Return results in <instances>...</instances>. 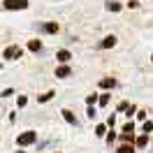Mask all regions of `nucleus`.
<instances>
[{
    "instance_id": "1",
    "label": "nucleus",
    "mask_w": 153,
    "mask_h": 153,
    "mask_svg": "<svg viewBox=\"0 0 153 153\" xmlns=\"http://www.w3.org/2000/svg\"><path fill=\"white\" fill-rule=\"evenodd\" d=\"M5 7L7 10H26L28 0H5Z\"/></svg>"
},
{
    "instance_id": "2",
    "label": "nucleus",
    "mask_w": 153,
    "mask_h": 153,
    "mask_svg": "<svg viewBox=\"0 0 153 153\" xmlns=\"http://www.w3.org/2000/svg\"><path fill=\"white\" fill-rule=\"evenodd\" d=\"M33 142H35V132H23V134H19V139H16L19 146H28V144H33Z\"/></svg>"
},
{
    "instance_id": "3",
    "label": "nucleus",
    "mask_w": 153,
    "mask_h": 153,
    "mask_svg": "<svg viewBox=\"0 0 153 153\" xmlns=\"http://www.w3.org/2000/svg\"><path fill=\"white\" fill-rule=\"evenodd\" d=\"M2 56H5V58H19V56H21V49H19V47H7Z\"/></svg>"
},
{
    "instance_id": "4",
    "label": "nucleus",
    "mask_w": 153,
    "mask_h": 153,
    "mask_svg": "<svg viewBox=\"0 0 153 153\" xmlns=\"http://www.w3.org/2000/svg\"><path fill=\"white\" fill-rule=\"evenodd\" d=\"M70 72H72V70H70L67 65H63V67H58V70H56V76H60V79H65V76H70Z\"/></svg>"
},
{
    "instance_id": "5",
    "label": "nucleus",
    "mask_w": 153,
    "mask_h": 153,
    "mask_svg": "<svg viewBox=\"0 0 153 153\" xmlns=\"http://www.w3.org/2000/svg\"><path fill=\"white\" fill-rule=\"evenodd\" d=\"M70 51H65V49H60V51H58V60H60V63H67V60H70Z\"/></svg>"
},
{
    "instance_id": "6",
    "label": "nucleus",
    "mask_w": 153,
    "mask_h": 153,
    "mask_svg": "<svg viewBox=\"0 0 153 153\" xmlns=\"http://www.w3.org/2000/svg\"><path fill=\"white\" fill-rule=\"evenodd\" d=\"M63 116H65V121H67V123H72V125L76 123V118H74V114H72V111H70V109H63Z\"/></svg>"
},
{
    "instance_id": "7",
    "label": "nucleus",
    "mask_w": 153,
    "mask_h": 153,
    "mask_svg": "<svg viewBox=\"0 0 153 153\" xmlns=\"http://www.w3.org/2000/svg\"><path fill=\"white\" fill-rule=\"evenodd\" d=\"M114 44H116V37H114V35H109V37H105V42H102V47H105V49L114 47Z\"/></svg>"
},
{
    "instance_id": "8",
    "label": "nucleus",
    "mask_w": 153,
    "mask_h": 153,
    "mask_svg": "<svg viewBox=\"0 0 153 153\" xmlns=\"http://www.w3.org/2000/svg\"><path fill=\"white\" fill-rule=\"evenodd\" d=\"M42 30H44V33H56L58 26H56V23H44V26H42Z\"/></svg>"
},
{
    "instance_id": "9",
    "label": "nucleus",
    "mask_w": 153,
    "mask_h": 153,
    "mask_svg": "<svg viewBox=\"0 0 153 153\" xmlns=\"http://www.w3.org/2000/svg\"><path fill=\"white\" fill-rule=\"evenodd\" d=\"M107 10L109 12H121V2H107Z\"/></svg>"
},
{
    "instance_id": "10",
    "label": "nucleus",
    "mask_w": 153,
    "mask_h": 153,
    "mask_svg": "<svg viewBox=\"0 0 153 153\" xmlns=\"http://www.w3.org/2000/svg\"><path fill=\"white\" fill-rule=\"evenodd\" d=\"M100 86H102V88H111V86H116V81H114V79H102Z\"/></svg>"
},
{
    "instance_id": "11",
    "label": "nucleus",
    "mask_w": 153,
    "mask_h": 153,
    "mask_svg": "<svg viewBox=\"0 0 153 153\" xmlns=\"http://www.w3.org/2000/svg\"><path fill=\"white\" fill-rule=\"evenodd\" d=\"M39 47H42V44H39L37 39H30V42H28V49H30V51H39Z\"/></svg>"
},
{
    "instance_id": "12",
    "label": "nucleus",
    "mask_w": 153,
    "mask_h": 153,
    "mask_svg": "<svg viewBox=\"0 0 153 153\" xmlns=\"http://www.w3.org/2000/svg\"><path fill=\"white\" fill-rule=\"evenodd\" d=\"M118 153H134V149L130 146V144H125V146H121V149H118Z\"/></svg>"
},
{
    "instance_id": "13",
    "label": "nucleus",
    "mask_w": 153,
    "mask_h": 153,
    "mask_svg": "<svg viewBox=\"0 0 153 153\" xmlns=\"http://www.w3.org/2000/svg\"><path fill=\"white\" fill-rule=\"evenodd\" d=\"M146 144H149V134H144V137L137 139V146H146Z\"/></svg>"
},
{
    "instance_id": "14",
    "label": "nucleus",
    "mask_w": 153,
    "mask_h": 153,
    "mask_svg": "<svg viewBox=\"0 0 153 153\" xmlns=\"http://www.w3.org/2000/svg\"><path fill=\"white\" fill-rule=\"evenodd\" d=\"M51 97H53V93L49 91V93H44V95H39V102H47V100H51Z\"/></svg>"
},
{
    "instance_id": "15",
    "label": "nucleus",
    "mask_w": 153,
    "mask_h": 153,
    "mask_svg": "<svg viewBox=\"0 0 153 153\" xmlns=\"http://www.w3.org/2000/svg\"><path fill=\"white\" fill-rule=\"evenodd\" d=\"M151 128H153V123L146 118V121H144V132H151Z\"/></svg>"
},
{
    "instance_id": "16",
    "label": "nucleus",
    "mask_w": 153,
    "mask_h": 153,
    "mask_svg": "<svg viewBox=\"0 0 153 153\" xmlns=\"http://www.w3.org/2000/svg\"><path fill=\"white\" fill-rule=\"evenodd\" d=\"M26 105H28V97L21 95V97H19V107H26Z\"/></svg>"
},
{
    "instance_id": "17",
    "label": "nucleus",
    "mask_w": 153,
    "mask_h": 153,
    "mask_svg": "<svg viewBox=\"0 0 153 153\" xmlns=\"http://www.w3.org/2000/svg\"><path fill=\"white\" fill-rule=\"evenodd\" d=\"M105 132H107L105 125H97V128H95V134H105Z\"/></svg>"
},
{
    "instance_id": "18",
    "label": "nucleus",
    "mask_w": 153,
    "mask_h": 153,
    "mask_svg": "<svg viewBox=\"0 0 153 153\" xmlns=\"http://www.w3.org/2000/svg\"><path fill=\"white\" fill-rule=\"evenodd\" d=\"M86 102H88V107H91L93 102H97V95H88V97H86Z\"/></svg>"
},
{
    "instance_id": "19",
    "label": "nucleus",
    "mask_w": 153,
    "mask_h": 153,
    "mask_svg": "<svg viewBox=\"0 0 153 153\" xmlns=\"http://www.w3.org/2000/svg\"><path fill=\"white\" fill-rule=\"evenodd\" d=\"M97 100H100V105H107V102H109V95H100Z\"/></svg>"
},
{
    "instance_id": "20",
    "label": "nucleus",
    "mask_w": 153,
    "mask_h": 153,
    "mask_svg": "<svg viewBox=\"0 0 153 153\" xmlns=\"http://www.w3.org/2000/svg\"><path fill=\"white\" fill-rule=\"evenodd\" d=\"M121 139H123V142H132V134H125L123 132V134H121Z\"/></svg>"
}]
</instances>
